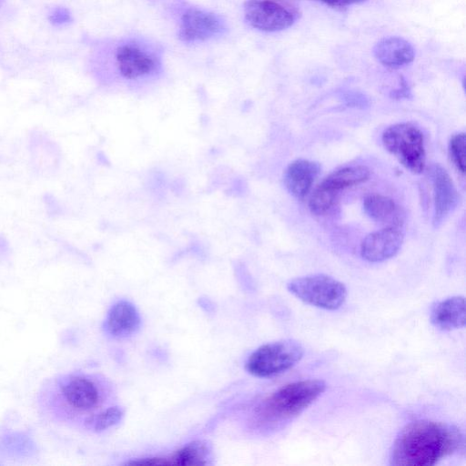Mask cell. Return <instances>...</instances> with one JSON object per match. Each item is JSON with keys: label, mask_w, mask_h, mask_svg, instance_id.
Segmentation results:
<instances>
[{"label": "cell", "mask_w": 466, "mask_h": 466, "mask_svg": "<svg viewBox=\"0 0 466 466\" xmlns=\"http://www.w3.org/2000/svg\"><path fill=\"white\" fill-rule=\"evenodd\" d=\"M105 400L99 377L81 371L46 379L35 395L39 416L58 426L82 428L85 420L98 411Z\"/></svg>", "instance_id": "obj_1"}, {"label": "cell", "mask_w": 466, "mask_h": 466, "mask_svg": "<svg viewBox=\"0 0 466 466\" xmlns=\"http://www.w3.org/2000/svg\"><path fill=\"white\" fill-rule=\"evenodd\" d=\"M463 446V435L457 427L419 420L400 431L393 443L390 461L396 466H430L458 452Z\"/></svg>", "instance_id": "obj_2"}, {"label": "cell", "mask_w": 466, "mask_h": 466, "mask_svg": "<svg viewBox=\"0 0 466 466\" xmlns=\"http://www.w3.org/2000/svg\"><path fill=\"white\" fill-rule=\"evenodd\" d=\"M326 390L321 380H303L286 384L268 396L257 409L262 425H272L296 417Z\"/></svg>", "instance_id": "obj_3"}, {"label": "cell", "mask_w": 466, "mask_h": 466, "mask_svg": "<svg viewBox=\"0 0 466 466\" xmlns=\"http://www.w3.org/2000/svg\"><path fill=\"white\" fill-rule=\"evenodd\" d=\"M303 354L302 345L294 339L267 343L249 355L246 361V370L255 377H273L295 366Z\"/></svg>", "instance_id": "obj_4"}, {"label": "cell", "mask_w": 466, "mask_h": 466, "mask_svg": "<svg viewBox=\"0 0 466 466\" xmlns=\"http://www.w3.org/2000/svg\"><path fill=\"white\" fill-rule=\"evenodd\" d=\"M384 147L414 174L425 168L426 152L420 129L410 123H398L387 127L381 137Z\"/></svg>", "instance_id": "obj_5"}, {"label": "cell", "mask_w": 466, "mask_h": 466, "mask_svg": "<svg viewBox=\"0 0 466 466\" xmlns=\"http://www.w3.org/2000/svg\"><path fill=\"white\" fill-rule=\"evenodd\" d=\"M289 291L301 301L311 306L335 310L347 298L345 285L324 274L308 275L293 279L287 284Z\"/></svg>", "instance_id": "obj_6"}, {"label": "cell", "mask_w": 466, "mask_h": 466, "mask_svg": "<svg viewBox=\"0 0 466 466\" xmlns=\"http://www.w3.org/2000/svg\"><path fill=\"white\" fill-rule=\"evenodd\" d=\"M370 169L365 166H347L327 176L313 191L309 207L315 215H324L337 202L339 192L358 186L370 177Z\"/></svg>", "instance_id": "obj_7"}, {"label": "cell", "mask_w": 466, "mask_h": 466, "mask_svg": "<svg viewBox=\"0 0 466 466\" xmlns=\"http://www.w3.org/2000/svg\"><path fill=\"white\" fill-rule=\"evenodd\" d=\"M244 14L252 27L265 32L289 28L299 16L296 8L272 0H247Z\"/></svg>", "instance_id": "obj_8"}, {"label": "cell", "mask_w": 466, "mask_h": 466, "mask_svg": "<svg viewBox=\"0 0 466 466\" xmlns=\"http://www.w3.org/2000/svg\"><path fill=\"white\" fill-rule=\"evenodd\" d=\"M115 63L126 79L137 80L157 73L161 67L159 56L137 42L120 45L115 53Z\"/></svg>", "instance_id": "obj_9"}, {"label": "cell", "mask_w": 466, "mask_h": 466, "mask_svg": "<svg viewBox=\"0 0 466 466\" xmlns=\"http://www.w3.org/2000/svg\"><path fill=\"white\" fill-rule=\"evenodd\" d=\"M225 30L226 25L220 16L192 7L181 16L178 36L185 42H198L219 35Z\"/></svg>", "instance_id": "obj_10"}, {"label": "cell", "mask_w": 466, "mask_h": 466, "mask_svg": "<svg viewBox=\"0 0 466 466\" xmlns=\"http://www.w3.org/2000/svg\"><path fill=\"white\" fill-rule=\"evenodd\" d=\"M430 177L433 187V219L439 227L456 208L459 200L456 187L449 173L439 164L431 167Z\"/></svg>", "instance_id": "obj_11"}, {"label": "cell", "mask_w": 466, "mask_h": 466, "mask_svg": "<svg viewBox=\"0 0 466 466\" xmlns=\"http://www.w3.org/2000/svg\"><path fill=\"white\" fill-rule=\"evenodd\" d=\"M403 239L404 235L400 228H384L365 237L360 245V255L370 262L387 260L399 252Z\"/></svg>", "instance_id": "obj_12"}, {"label": "cell", "mask_w": 466, "mask_h": 466, "mask_svg": "<svg viewBox=\"0 0 466 466\" xmlns=\"http://www.w3.org/2000/svg\"><path fill=\"white\" fill-rule=\"evenodd\" d=\"M211 456V447L205 441H191L176 451L162 457H150L128 462L146 466H198L207 465Z\"/></svg>", "instance_id": "obj_13"}, {"label": "cell", "mask_w": 466, "mask_h": 466, "mask_svg": "<svg viewBox=\"0 0 466 466\" xmlns=\"http://www.w3.org/2000/svg\"><path fill=\"white\" fill-rule=\"evenodd\" d=\"M141 325V317L131 302L121 299L109 309L104 329L106 332L116 339L127 338L136 333Z\"/></svg>", "instance_id": "obj_14"}, {"label": "cell", "mask_w": 466, "mask_h": 466, "mask_svg": "<svg viewBox=\"0 0 466 466\" xmlns=\"http://www.w3.org/2000/svg\"><path fill=\"white\" fill-rule=\"evenodd\" d=\"M319 163L308 159H297L285 169L283 181L288 191L297 198H303L309 192L319 174Z\"/></svg>", "instance_id": "obj_15"}, {"label": "cell", "mask_w": 466, "mask_h": 466, "mask_svg": "<svg viewBox=\"0 0 466 466\" xmlns=\"http://www.w3.org/2000/svg\"><path fill=\"white\" fill-rule=\"evenodd\" d=\"M373 54L381 65L390 68H400L409 65L415 56L411 44L400 36L381 38L375 44Z\"/></svg>", "instance_id": "obj_16"}, {"label": "cell", "mask_w": 466, "mask_h": 466, "mask_svg": "<svg viewBox=\"0 0 466 466\" xmlns=\"http://www.w3.org/2000/svg\"><path fill=\"white\" fill-rule=\"evenodd\" d=\"M465 299L453 296L436 302L430 314L432 325L441 330H452L465 325Z\"/></svg>", "instance_id": "obj_17"}, {"label": "cell", "mask_w": 466, "mask_h": 466, "mask_svg": "<svg viewBox=\"0 0 466 466\" xmlns=\"http://www.w3.org/2000/svg\"><path fill=\"white\" fill-rule=\"evenodd\" d=\"M365 213L374 221L387 227L400 228L405 221L403 209L390 198L380 194H370L363 200Z\"/></svg>", "instance_id": "obj_18"}, {"label": "cell", "mask_w": 466, "mask_h": 466, "mask_svg": "<svg viewBox=\"0 0 466 466\" xmlns=\"http://www.w3.org/2000/svg\"><path fill=\"white\" fill-rule=\"evenodd\" d=\"M123 417L124 410L121 408L117 406L109 407L87 417L81 429L101 432L116 425Z\"/></svg>", "instance_id": "obj_19"}, {"label": "cell", "mask_w": 466, "mask_h": 466, "mask_svg": "<svg viewBox=\"0 0 466 466\" xmlns=\"http://www.w3.org/2000/svg\"><path fill=\"white\" fill-rule=\"evenodd\" d=\"M465 142L464 133L453 135L449 142V156L457 170L465 173Z\"/></svg>", "instance_id": "obj_20"}, {"label": "cell", "mask_w": 466, "mask_h": 466, "mask_svg": "<svg viewBox=\"0 0 466 466\" xmlns=\"http://www.w3.org/2000/svg\"><path fill=\"white\" fill-rule=\"evenodd\" d=\"M48 19L55 25H63L69 23L72 20V16L67 8L58 6L51 11Z\"/></svg>", "instance_id": "obj_21"}, {"label": "cell", "mask_w": 466, "mask_h": 466, "mask_svg": "<svg viewBox=\"0 0 466 466\" xmlns=\"http://www.w3.org/2000/svg\"><path fill=\"white\" fill-rule=\"evenodd\" d=\"M330 7H347L352 5H358L367 0H316Z\"/></svg>", "instance_id": "obj_22"}, {"label": "cell", "mask_w": 466, "mask_h": 466, "mask_svg": "<svg viewBox=\"0 0 466 466\" xmlns=\"http://www.w3.org/2000/svg\"><path fill=\"white\" fill-rule=\"evenodd\" d=\"M3 1H4V0H0V5H1V4H2V2H3Z\"/></svg>", "instance_id": "obj_23"}]
</instances>
